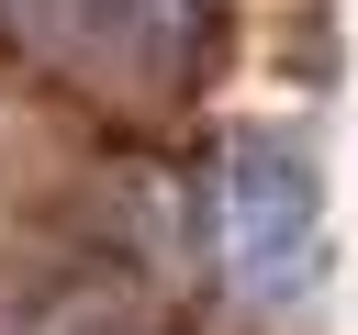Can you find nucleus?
Segmentation results:
<instances>
[{
	"label": "nucleus",
	"mask_w": 358,
	"mask_h": 335,
	"mask_svg": "<svg viewBox=\"0 0 358 335\" xmlns=\"http://www.w3.org/2000/svg\"><path fill=\"white\" fill-rule=\"evenodd\" d=\"M201 223H213L224 290L257 313H291L324 279V179L291 134H235L201 168Z\"/></svg>",
	"instance_id": "nucleus-1"
},
{
	"label": "nucleus",
	"mask_w": 358,
	"mask_h": 335,
	"mask_svg": "<svg viewBox=\"0 0 358 335\" xmlns=\"http://www.w3.org/2000/svg\"><path fill=\"white\" fill-rule=\"evenodd\" d=\"M0 34L90 100H179L213 56V0H0Z\"/></svg>",
	"instance_id": "nucleus-2"
}]
</instances>
